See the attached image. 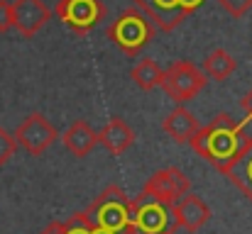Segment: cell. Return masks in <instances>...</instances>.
<instances>
[{
    "instance_id": "cell-2",
    "label": "cell",
    "mask_w": 252,
    "mask_h": 234,
    "mask_svg": "<svg viewBox=\"0 0 252 234\" xmlns=\"http://www.w3.org/2000/svg\"><path fill=\"white\" fill-rule=\"evenodd\" d=\"M84 217L91 227H103L118 234H135V203L115 183H110L86 208Z\"/></svg>"
},
{
    "instance_id": "cell-3",
    "label": "cell",
    "mask_w": 252,
    "mask_h": 234,
    "mask_svg": "<svg viewBox=\"0 0 252 234\" xmlns=\"http://www.w3.org/2000/svg\"><path fill=\"white\" fill-rule=\"evenodd\" d=\"M155 22L140 10V7H127L118 15L115 22L108 27V39L125 54V56H137L155 37Z\"/></svg>"
},
{
    "instance_id": "cell-15",
    "label": "cell",
    "mask_w": 252,
    "mask_h": 234,
    "mask_svg": "<svg viewBox=\"0 0 252 234\" xmlns=\"http://www.w3.org/2000/svg\"><path fill=\"white\" fill-rule=\"evenodd\" d=\"M225 176L230 178V183L252 203V144L243 152V156L225 171Z\"/></svg>"
},
{
    "instance_id": "cell-12",
    "label": "cell",
    "mask_w": 252,
    "mask_h": 234,
    "mask_svg": "<svg viewBox=\"0 0 252 234\" xmlns=\"http://www.w3.org/2000/svg\"><path fill=\"white\" fill-rule=\"evenodd\" d=\"M98 142L113 156H120L135 144V132L130 130V125H127L125 120L110 117V120L105 122V127L98 132Z\"/></svg>"
},
{
    "instance_id": "cell-24",
    "label": "cell",
    "mask_w": 252,
    "mask_h": 234,
    "mask_svg": "<svg viewBox=\"0 0 252 234\" xmlns=\"http://www.w3.org/2000/svg\"><path fill=\"white\" fill-rule=\"evenodd\" d=\"M39 234H62V222H52L44 232H39Z\"/></svg>"
},
{
    "instance_id": "cell-1",
    "label": "cell",
    "mask_w": 252,
    "mask_h": 234,
    "mask_svg": "<svg viewBox=\"0 0 252 234\" xmlns=\"http://www.w3.org/2000/svg\"><path fill=\"white\" fill-rule=\"evenodd\" d=\"M252 117L235 122L228 112H218L206 127H201L193 137H191V149L201 158H206L216 171L225 173L243 152L252 144V132H250Z\"/></svg>"
},
{
    "instance_id": "cell-14",
    "label": "cell",
    "mask_w": 252,
    "mask_h": 234,
    "mask_svg": "<svg viewBox=\"0 0 252 234\" xmlns=\"http://www.w3.org/2000/svg\"><path fill=\"white\" fill-rule=\"evenodd\" d=\"M62 142H64V147H66L71 154L79 156V158H86V156L95 149V144H100V142H98V132H93L86 120H76V122L64 132Z\"/></svg>"
},
{
    "instance_id": "cell-6",
    "label": "cell",
    "mask_w": 252,
    "mask_h": 234,
    "mask_svg": "<svg viewBox=\"0 0 252 234\" xmlns=\"http://www.w3.org/2000/svg\"><path fill=\"white\" fill-rule=\"evenodd\" d=\"M54 15L74 34L86 37L105 17V5L100 0H59L54 7Z\"/></svg>"
},
{
    "instance_id": "cell-7",
    "label": "cell",
    "mask_w": 252,
    "mask_h": 234,
    "mask_svg": "<svg viewBox=\"0 0 252 234\" xmlns=\"http://www.w3.org/2000/svg\"><path fill=\"white\" fill-rule=\"evenodd\" d=\"M15 139H17V147H22L27 154L42 156L59 139V132L42 112H32L17 125Z\"/></svg>"
},
{
    "instance_id": "cell-9",
    "label": "cell",
    "mask_w": 252,
    "mask_h": 234,
    "mask_svg": "<svg viewBox=\"0 0 252 234\" xmlns=\"http://www.w3.org/2000/svg\"><path fill=\"white\" fill-rule=\"evenodd\" d=\"M135 7H140L152 22L157 29L162 32H171L176 29L186 17L189 12L184 10L181 0H132Z\"/></svg>"
},
{
    "instance_id": "cell-11",
    "label": "cell",
    "mask_w": 252,
    "mask_h": 234,
    "mask_svg": "<svg viewBox=\"0 0 252 234\" xmlns=\"http://www.w3.org/2000/svg\"><path fill=\"white\" fill-rule=\"evenodd\" d=\"M211 220V208L193 193H186L184 198H179L174 203V222L176 227L186 230V232H198L203 225H208Z\"/></svg>"
},
{
    "instance_id": "cell-4",
    "label": "cell",
    "mask_w": 252,
    "mask_h": 234,
    "mask_svg": "<svg viewBox=\"0 0 252 234\" xmlns=\"http://www.w3.org/2000/svg\"><path fill=\"white\" fill-rule=\"evenodd\" d=\"M132 203H135V234H174L176 230L174 205L145 190L137 198H132Z\"/></svg>"
},
{
    "instance_id": "cell-16",
    "label": "cell",
    "mask_w": 252,
    "mask_h": 234,
    "mask_svg": "<svg viewBox=\"0 0 252 234\" xmlns=\"http://www.w3.org/2000/svg\"><path fill=\"white\" fill-rule=\"evenodd\" d=\"M235 69H238V61L225 49H213L203 59V74L208 76V80H225Z\"/></svg>"
},
{
    "instance_id": "cell-5",
    "label": "cell",
    "mask_w": 252,
    "mask_h": 234,
    "mask_svg": "<svg viewBox=\"0 0 252 234\" xmlns=\"http://www.w3.org/2000/svg\"><path fill=\"white\" fill-rule=\"evenodd\" d=\"M206 83H208V76L203 74V69H198L191 61H174L162 78L164 93L176 105L189 103L193 95H198L206 88Z\"/></svg>"
},
{
    "instance_id": "cell-19",
    "label": "cell",
    "mask_w": 252,
    "mask_h": 234,
    "mask_svg": "<svg viewBox=\"0 0 252 234\" xmlns=\"http://www.w3.org/2000/svg\"><path fill=\"white\" fill-rule=\"evenodd\" d=\"M15 149H17V139H15V134H10L7 130L0 127V166H5V163L15 156Z\"/></svg>"
},
{
    "instance_id": "cell-25",
    "label": "cell",
    "mask_w": 252,
    "mask_h": 234,
    "mask_svg": "<svg viewBox=\"0 0 252 234\" xmlns=\"http://www.w3.org/2000/svg\"><path fill=\"white\" fill-rule=\"evenodd\" d=\"M91 234H118V232H110V230H103V227H93Z\"/></svg>"
},
{
    "instance_id": "cell-22",
    "label": "cell",
    "mask_w": 252,
    "mask_h": 234,
    "mask_svg": "<svg viewBox=\"0 0 252 234\" xmlns=\"http://www.w3.org/2000/svg\"><path fill=\"white\" fill-rule=\"evenodd\" d=\"M203 2H206V0H181V5H184V10H186L189 15H191L193 10H198Z\"/></svg>"
},
{
    "instance_id": "cell-17",
    "label": "cell",
    "mask_w": 252,
    "mask_h": 234,
    "mask_svg": "<svg viewBox=\"0 0 252 234\" xmlns=\"http://www.w3.org/2000/svg\"><path fill=\"white\" fill-rule=\"evenodd\" d=\"M130 76H132L135 85H137L140 90H152V88L162 85L164 71L159 69V64H157L155 59H140V61L132 66Z\"/></svg>"
},
{
    "instance_id": "cell-23",
    "label": "cell",
    "mask_w": 252,
    "mask_h": 234,
    "mask_svg": "<svg viewBox=\"0 0 252 234\" xmlns=\"http://www.w3.org/2000/svg\"><path fill=\"white\" fill-rule=\"evenodd\" d=\"M240 105H243V110H245V112L252 117V90L245 95V98H243V100H240Z\"/></svg>"
},
{
    "instance_id": "cell-20",
    "label": "cell",
    "mask_w": 252,
    "mask_h": 234,
    "mask_svg": "<svg viewBox=\"0 0 252 234\" xmlns=\"http://www.w3.org/2000/svg\"><path fill=\"white\" fill-rule=\"evenodd\" d=\"M15 27V12L10 0H0V34L10 32Z\"/></svg>"
},
{
    "instance_id": "cell-10",
    "label": "cell",
    "mask_w": 252,
    "mask_h": 234,
    "mask_svg": "<svg viewBox=\"0 0 252 234\" xmlns=\"http://www.w3.org/2000/svg\"><path fill=\"white\" fill-rule=\"evenodd\" d=\"M12 12H15V29L25 39H32L52 17L49 7L42 0H15Z\"/></svg>"
},
{
    "instance_id": "cell-13",
    "label": "cell",
    "mask_w": 252,
    "mask_h": 234,
    "mask_svg": "<svg viewBox=\"0 0 252 234\" xmlns=\"http://www.w3.org/2000/svg\"><path fill=\"white\" fill-rule=\"evenodd\" d=\"M162 130L167 132L176 144H189L191 137L201 130V125H198V120H196L184 105H176L167 117H164Z\"/></svg>"
},
{
    "instance_id": "cell-18",
    "label": "cell",
    "mask_w": 252,
    "mask_h": 234,
    "mask_svg": "<svg viewBox=\"0 0 252 234\" xmlns=\"http://www.w3.org/2000/svg\"><path fill=\"white\" fill-rule=\"evenodd\" d=\"M91 232H93V227L86 222L84 212H76L74 217L62 222V234H91Z\"/></svg>"
},
{
    "instance_id": "cell-8",
    "label": "cell",
    "mask_w": 252,
    "mask_h": 234,
    "mask_svg": "<svg viewBox=\"0 0 252 234\" xmlns=\"http://www.w3.org/2000/svg\"><path fill=\"white\" fill-rule=\"evenodd\" d=\"M142 190L155 195V198H159V200H164L169 205H174L179 198L191 193V181H189V176L181 168L171 166V168H162L155 176H150Z\"/></svg>"
},
{
    "instance_id": "cell-21",
    "label": "cell",
    "mask_w": 252,
    "mask_h": 234,
    "mask_svg": "<svg viewBox=\"0 0 252 234\" xmlns=\"http://www.w3.org/2000/svg\"><path fill=\"white\" fill-rule=\"evenodd\" d=\"M218 2H220V7H223L228 15H233V17H243L252 7V0H218Z\"/></svg>"
}]
</instances>
